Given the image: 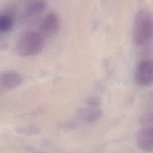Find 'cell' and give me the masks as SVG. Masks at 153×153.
<instances>
[{
  "label": "cell",
  "instance_id": "obj_3",
  "mask_svg": "<svg viewBox=\"0 0 153 153\" xmlns=\"http://www.w3.org/2000/svg\"><path fill=\"white\" fill-rule=\"evenodd\" d=\"M135 81L139 86H149L153 83V60L146 59L140 62L136 68Z\"/></svg>",
  "mask_w": 153,
  "mask_h": 153
},
{
  "label": "cell",
  "instance_id": "obj_5",
  "mask_svg": "<svg viewBox=\"0 0 153 153\" xmlns=\"http://www.w3.org/2000/svg\"><path fill=\"white\" fill-rule=\"evenodd\" d=\"M137 144L143 151H153V125L140 129L137 135Z\"/></svg>",
  "mask_w": 153,
  "mask_h": 153
},
{
  "label": "cell",
  "instance_id": "obj_1",
  "mask_svg": "<svg viewBox=\"0 0 153 153\" xmlns=\"http://www.w3.org/2000/svg\"><path fill=\"white\" fill-rule=\"evenodd\" d=\"M133 38L138 46H145L153 40V16L149 10L141 9L136 14Z\"/></svg>",
  "mask_w": 153,
  "mask_h": 153
},
{
  "label": "cell",
  "instance_id": "obj_4",
  "mask_svg": "<svg viewBox=\"0 0 153 153\" xmlns=\"http://www.w3.org/2000/svg\"><path fill=\"white\" fill-rule=\"evenodd\" d=\"M39 32L44 38H52L58 34L60 28V20L54 13L48 14L40 24Z\"/></svg>",
  "mask_w": 153,
  "mask_h": 153
},
{
  "label": "cell",
  "instance_id": "obj_7",
  "mask_svg": "<svg viewBox=\"0 0 153 153\" xmlns=\"http://www.w3.org/2000/svg\"><path fill=\"white\" fill-rule=\"evenodd\" d=\"M46 8V3L44 0H30L24 6L23 14L26 17H35L41 14Z\"/></svg>",
  "mask_w": 153,
  "mask_h": 153
},
{
  "label": "cell",
  "instance_id": "obj_8",
  "mask_svg": "<svg viewBox=\"0 0 153 153\" xmlns=\"http://www.w3.org/2000/svg\"><path fill=\"white\" fill-rule=\"evenodd\" d=\"M13 19L6 14H0V32H6L13 27Z\"/></svg>",
  "mask_w": 153,
  "mask_h": 153
},
{
  "label": "cell",
  "instance_id": "obj_9",
  "mask_svg": "<svg viewBox=\"0 0 153 153\" xmlns=\"http://www.w3.org/2000/svg\"><path fill=\"white\" fill-rule=\"evenodd\" d=\"M150 120L153 122V113H152V115H151V116H150Z\"/></svg>",
  "mask_w": 153,
  "mask_h": 153
},
{
  "label": "cell",
  "instance_id": "obj_2",
  "mask_svg": "<svg viewBox=\"0 0 153 153\" xmlns=\"http://www.w3.org/2000/svg\"><path fill=\"white\" fill-rule=\"evenodd\" d=\"M45 43V38L40 32L27 30L21 34L16 42V53L22 57L37 55L43 50Z\"/></svg>",
  "mask_w": 153,
  "mask_h": 153
},
{
  "label": "cell",
  "instance_id": "obj_6",
  "mask_svg": "<svg viewBox=\"0 0 153 153\" xmlns=\"http://www.w3.org/2000/svg\"><path fill=\"white\" fill-rule=\"evenodd\" d=\"M22 82L21 75L14 70H5L0 73V86L5 89H13Z\"/></svg>",
  "mask_w": 153,
  "mask_h": 153
}]
</instances>
